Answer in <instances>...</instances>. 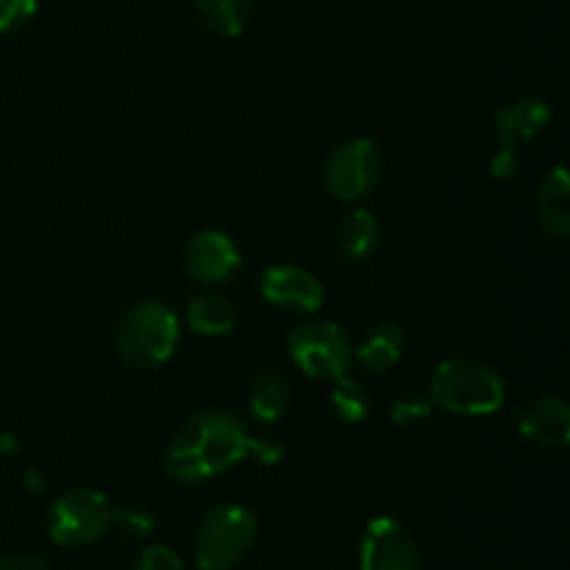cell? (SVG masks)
Wrapping results in <instances>:
<instances>
[{
  "label": "cell",
  "mask_w": 570,
  "mask_h": 570,
  "mask_svg": "<svg viewBox=\"0 0 570 570\" xmlns=\"http://www.w3.org/2000/svg\"><path fill=\"white\" fill-rule=\"evenodd\" d=\"M115 521V504L95 488H72L48 510V534L56 546L81 549L104 538Z\"/></svg>",
  "instance_id": "5b68a950"
},
{
  "label": "cell",
  "mask_w": 570,
  "mask_h": 570,
  "mask_svg": "<svg viewBox=\"0 0 570 570\" xmlns=\"http://www.w3.org/2000/svg\"><path fill=\"white\" fill-rule=\"evenodd\" d=\"M250 449L254 438L243 421L226 410H206L189 417L170 440L165 451V471L181 484H198L243 462Z\"/></svg>",
  "instance_id": "6da1fadb"
},
{
  "label": "cell",
  "mask_w": 570,
  "mask_h": 570,
  "mask_svg": "<svg viewBox=\"0 0 570 570\" xmlns=\"http://www.w3.org/2000/svg\"><path fill=\"white\" fill-rule=\"evenodd\" d=\"M259 293L267 304L278 309H293L312 315L326 301L321 278L298 265H271L259 278Z\"/></svg>",
  "instance_id": "30bf717a"
},
{
  "label": "cell",
  "mask_w": 570,
  "mask_h": 570,
  "mask_svg": "<svg viewBox=\"0 0 570 570\" xmlns=\"http://www.w3.org/2000/svg\"><path fill=\"white\" fill-rule=\"evenodd\" d=\"M17 449V438L9 432H0V451H14Z\"/></svg>",
  "instance_id": "4316f807"
},
{
  "label": "cell",
  "mask_w": 570,
  "mask_h": 570,
  "mask_svg": "<svg viewBox=\"0 0 570 570\" xmlns=\"http://www.w3.org/2000/svg\"><path fill=\"white\" fill-rule=\"evenodd\" d=\"M434 404L460 417L493 415L504 404L507 387L493 365L476 356H451L440 362L429 382Z\"/></svg>",
  "instance_id": "7a4b0ae2"
},
{
  "label": "cell",
  "mask_w": 570,
  "mask_h": 570,
  "mask_svg": "<svg viewBox=\"0 0 570 570\" xmlns=\"http://www.w3.org/2000/svg\"><path fill=\"white\" fill-rule=\"evenodd\" d=\"M518 170V154L515 148H499L495 150L493 161H490V173L495 178H510Z\"/></svg>",
  "instance_id": "d4e9b609"
},
{
  "label": "cell",
  "mask_w": 570,
  "mask_h": 570,
  "mask_svg": "<svg viewBox=\"0 0 570 570\" xmlns=\"http://www.w3.org/2000/svg\"><path fill=\"white\" fill-rule=\"evenodd\" d=\"M243 265L237 243L226 232L204 228L195 232L184 245V271L200 284L228 282Z\"/></svg>",
  "instance_id": "9c48e42d"
},
{
  "label": "cell",
  "mask_w": 570,
  "mask_h": 570,
  "mask_svg": "<svg viewBox=\"0 0 570 570\" xmlns=\"http://www.w3.org/2000/svg\"><path fill=\"white\" fill-rule=\"evenodd\" d=\"M0 570H50L48 560L37 551H9V554L0 557Z\"/></svg>",
  "instance_id": "cb8c5ba5"
},
{
  "label": "cell",
  "mask_w": 570,
  "mask_h": 570,
  "mask_svg": "<svg viewBox=\"0 0 570 570\" xmlns=\"http://www.w3.org/2000/svg\"><path fill=\"white\" fill-rule=\"evenodd\" d=\"M39 0H0V33L20 31L37 14Z\"/></svg>",
  "instance_id": "7402d4cb"
},
{
  "label": "cell",
  "mask_w": 570,
  "mask_h": 570,
  "mask_svg": "<svg viewBox=\"0 0 570 570\" xmlns=\"http://www.w3.org/2000/svg\"><path fill=\"white\" fill-rule=\"evenodd\" d=\"M551 122V104L543 98H518L501 106L495 115V139L501 148L532 142Z\"/></svg>",
  "instance_id": "7c38bea8"
},
{
  "label": "cell",
  "mask_w": 570,
  "mask_h": 570,
  "mask_svg": "<svg viewBox=\"0 0 570 570\" xmlns=\"http://www.w3.org/2000/svg\"><path fill=\"white\" fill-rule=\"evenodd\" d=\"M200 22L217 37H239L254 17L256 0H193Z\"/></svg>",
  "instance_id": "ac0fdd59"
},
{
  "label": "cell",
  "mask_w": 570,
  "mask_h": 570,
  "mask_svg": "<svg viewBox=\"0 0 570 570\" xmlns=\"http://www.w3.org/2000/svg\"><path fill=\"white\" fill-rule=\"evenodd\" d=\"M382 148L367 137L345 139L326 159V187L343 204L365 200L382 184Z\"/></svg>",
  "instance_id": "52a82bcc"
},
{
  "label": "cell",
  "mask_w": 570,
  "mask_h": 570,
  "mask_svg": "<svg viewBox=\"0 0 570 570\" xmlns=\"http://www.w3.org/2000/svg\"><path fill=\"white\" fill-rule=\"evenodd\" d=\"M134 570H184V562L178 557V551H173L170 546L154 543L139 554L137 568Z\"/></svg>",
  "instance_id": "603a6c76"
},
{
  "label": "cell",
  "mask_w": 570,
  "mask_h": 570,
  "mask_svg": "<svg viewBox=\"0 0 570 570\" xmlns=\"http://www.w3.org/2000/svg\"><path fill=\"white\" fill-rule=\"evenodd\" d=\"M406 348V334L404 326L393 317H382V321L371 323L362 334V343L356 345V360L365 371L371 373H384L390 367H395L404 356Z\"/></svg>",
  "instance_id": "4fadbf2b"
},
{
  "label": "cell",
  "mask_w": 570,
  "mask_h": 570,
  "mask_svg": "<svg viewBox=\"0 0 570 570\" xmlns=\"http://www.w3.org/2000/svg\"><path fill=\"white\" fill-rule=\"evenodd\" d=\"M187 323L200 337H226L237 326V306L223 293H200L187 304Z\"/></svg>",
  "instance_id": "9a60e30c"
},
{
  "label": "cell",
  "mask_w": 570,
  "mask_h": 570,
  "mask_svg": "<svg viewBox=\"0 0 570 570\" xmlns=\"http://www.w3.org/2000/svg\"><path fill=\"white\" fill-rule=\"evenodd\" d=\"M259 523L243 504H217L195 532V562L200 570H232L250 554Z\"/></svg>",
  "instance_id": "277c9868"
},
{
  "label": "cell",
  "mask_w": 570,
  "mask_h": 570,
  "mask_svg": "<svg viewBox=\"0 0 570 570\" xmlns=\"http://www.w3.org/2000/svg\"><path fill=\"white\" fill-rule=\"evenodd\" d=\"M332 384H334L332 410L340 421L362 423L367 415H371L373 401H371V393H367L365 384L356 382V379H348V376L337 379V382H332Z\"/></svg>",
  "instance_id": "d6986e66"
},
{
  "label": "cell",
  "mask_w": 570,
  "mask_h": 570,
  "mask_svg": "<svg viewBox=\"0 0 570 570\" xmlns=\"http://www.w3.org/2000/svg\"><path fill=\"white\" fill-rule=\"evenodd\" d=\"M181 340L178 315L161 301H139L115 328V351L126 365L148 371L159 367L176 354Z\"/></svg>",
  "instance_id": "3957f363"
},
{
  "label": "cell",
  "mask_w": 570,
  "mask_h": 570,
  "mask_svg": "<svg viewBox=\"0 0 570 570\" xmlns=\"http://www.w3.org/2000/svg\"><path fill=\"white\" fill-rule=\"evenodd\" d=\"M379 239H382V226H379L376 215L367 209H356L348 217H343L337 234H334L337 254L345 262H365L376 250Z\"/></svg>",
  "instance_id": "2e32d148"
},
{
  "label": "cell",
  "mask_w": 570,
  "mask_h": 570,
  "mask_svg": "<svg viewBox=\"0 0 570 570\" xmlns=\"http://www.w3.org/2000/svg\"><path fill=\"white\" fill-rule=\"evenodd\" d=\"M293 390L289 382L276 371H265L254 376L248 387V410L259 423H278L289 412Z\"/></svg>",
  "instance_id": "e0dca14e"
},
{
  "label": "cell",
  "mask_w": 570,
  "mask_h": 570,
  "mask_svg": "<svg viewBox=\"0 0 570 570\" xmlns=\"http://www.w3.org/2000/svg\"><path fill=\"white\" fill-rule=\"evenodd\" d=\"M434 410H438V404H434L429 390H410V393H401L399 399L390 404V421L401 429H412L426 423Z\"/></svg>",
  "instance_id": "ffe728a7"
},
{
  "label": "cell",
  "mask_w": 570,
  "mask_h": 570,
  "mask_svg": "<svg viewBox=\"0 0 570 570\" xmlns=\"http://www.w3.org/2000/svg\"><path fill=\"white\" fill-rule=\"evenodd\" d=\"M250 454H254L262 465H276V462H282L284 449L278 443H273V440H254Z\"/></svg>",
  "instance_id": "484cf974"
},
{
  "label": "cell",
  "mask_w": 570,
  "mask_h": 570,
  "mask_svg": "<svg viewBox=\"0 0 570 570\" xmlns=\"http://www.w3.org/2000/svg\"><path fill=\"white\" fill-rule=\"evenodd\" d=\"M111 529L122 532L126 538H148L156 529L154 512L145 510L139 504L128 507H115V521H111Z\"/></svg>",
  "instance_id": "44dd1931"
},
{
  "label": "cell",
  "mask_w": 570,
  "mask_h": 570,
  "mask_svg": "<svg viewBox=\"0 0 570 570\" xmlns=\"http://www.w3.org/2000/svg\"><path fill=\"white\" fill-rule=\"evenodd\" d=\"M518 432L543 451H562L570 443V406L557 395H538L518 410Z\"/></svg>",
  "instance_id": "8fae6325"
},
{
  "label": "cell",
  "mask_w": 570,
  "mask_h": 570,
  "mask_svg": "<svg viewBox=\"0 0 570 570\" xmlns=\"http://www.w3.org/2000/svg\"><path fill=\"white\" fill-rule=\"evenodd\" d=\"M289 360L317 382H337L348 376L354 348L343 328L334 321H309L293 328L287 340Z\"/></svg>",
  "instance_id": "8992f818"
},
{
  "label": "cell",
  "mask_w": 570,
  "mask_h": 570,
  "mask_svg": "<svg viewBox=\"0 0 570 570\" xmlns=\"http://www.w3.org/2000/svg\"><path fill=\"white\" fill-rule=\"evenodd\" d=\"M534 212L546 234L557 239H568L570 234V178L566 167H554L546 173L534 193Z\"/></svg>",
  "instance_id": "5bb4252c"
},
{
  "label": "cell",
  "mask_w": 570,
  "mask_h": 570,
  "mask_svg": "<svg viewBox=\"0 0 570 570\" xmlns=\"http://www.w3.org/2000/svg\"><path fill=\"white\" fill-rule=\"evenodd\" d=\"M421 546L395 518H373L360 543V570H421Z\"/></svg>",
  "instance_id": "ba28073f"
}]
</instances>
